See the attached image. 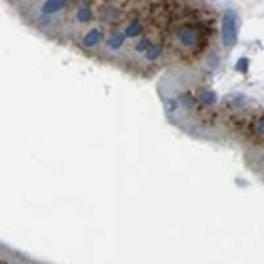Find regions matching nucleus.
<instances>
[{
  "mask_svg": "<svg viewBox=\"0 0 264 264\" xmlns=\"http://www.w3.org/2000/svg\"><path fill=\"white\" fill-rule=\"evenodd\" d=\"M125 34H127V38H140V34L144 32V26H142V21H129V24L125 26V30H123Z\"/></svg>",
  "mask_w": 264,
  "mask_h": 264,
  "instance_id": "nucleus-7",
  "label": "nucleus"
},
{
  "mask_svg": "<svg viewBox=\"0 0 264 264\" xmlns=\"http://www.w3.org/2000/svg\"><path fill=\"white\" fill-rule=\"evenodd\" d=\"M159 57H161V45H154V42H152V45L146 49L144 59H146V61H156Z\"/></svg>",
  "mask_w": 264,
  "mask_h": 264,
  "instance_id": "nucleus-10",
  "label": "nucleus"
},
{
  "mask_svg": "<svg viewBox=\"0 0 264 264\" xmlns=\"http://www.w3.org/2000/svg\"><path fill=\"white\" fill-rule=\"evenodd\" d=\"M150 45H152V40L148 38V36L135 38V40H133V51H135V53H142V55H144V53H146V49L150 47Z\"/></svg>",
  "mask_w": 264,
  "mask_h": 264,
  "instance_id": "nucleus-9",
  "label": "nucleus"
},
{
  "mask_svg": "<svg viewBox=\"0 0 264 264\" xmlns=\"http://www.w3.org/2000/svg\"><path fill=\"white\" fill-rule=\"evenodd\" d=\"M199 102H201V106H216L218 104V95L213 93L211 89H203L201 93H199Z\"/></svg>",
  "mask_w": 264,
  "mask_h": 264,
  "instance_id": "nucleus-8",
  "label": "nucleus"
},
{
  "mask_svg": "<svg viewBox=\"0 0 264 264\" xmlns=\"http://www.w3.org/2000/svg\"><path fill=\"white\" fill-rule=\"evenodd\" d=\"M199 40H201V34H199L195 26H182L176 32V42L184 49H195L199 45Z\"/></svg>",
  "mask_w": 264,
  "mask_h": 264,
  "instance_id": "nucleus-2",
  "label": "nucleus"
},
{
  "mask_svg": "<svg viewBox=\"0 0 264 264\" xmlns=\"http://www.w3.org/2000/svg\"><path fill=\"white\" fill-rule=\"evenodd\" d=\"M220 36H222L224 49H233L239 40V15L233 6H228L222 15V24H220Z\"/></svg>",
  "mask_w": 264,
  "mask_h": 264,
  "instance_id": "nucleus-1",
  "label": "nucleus"
},
{
  "mask_svg": "<svg viewBox=\"0 0 264 264\" xmlns=\"http://www.w3.org/2000/svg\"><path fill=\"white\" fill-rule=\"evenodd\" d=\"M66 6H68V0H42L38 6V13L53 17V15H59L61 11H66Z\"/></svg>",
  "mask_w": 264,
  "mask_h": 264,
  "instance_id": "nucleus-4",
  "label": "nucleus"
},
{
  "mask_svg": "<svg viewBox=\"0 0 264 264\" xmlns=\"http://www.w3.org/2000/svg\"><path fill=\"white\" fill-rule=\"evenodd\" d=\"M262 159H264V152H262Z\"/></svg>",
  "mask_w": 264,
  "mask_h": 264,
  "instance_id": "nucleus-13",
  "label": "nucleus"
},
{
  "mask_svg": "<svg viewBox=\"0 0 264 264\" xmlns=\"http://www.w3.org/2000/svg\"><path fill=\"white\" fill-rule=\"evenodd\" d=\"M247 68H249V59H247V57H241V59L237 61V70H239V72H247Z\"/></svg>",
  "mask_w": 264,
  "mask_h": 264,
  "instance_id": "nucleus-11",
  "label": "nucleus"
},
{
  "mask_svg": "<svg viewBox=\"0 0 264 264\" xmlns=\"http://www.w3.org/2000/svg\"><path fill=\"white\" fill-rule=\"evenodd\" d=\"M125 40H127V34L120 30V32H114L108 36V40H106V47L110 49V51H120V49L125 47Z\"/></svg>",
  "mask_w": 264,
  "mask_h": 264,
  "instance_id": "nucleus-6",
  "label": "nucleus"
},
{
  "mask_svg": "<svg viewBox=\"0 0 264 264\" xmlns=\"http://www.w3.org/2000/svg\"><path fill=\"white\" fill-rule=\"evenodd\" d=\"M81 47L85 49V51H95V49H99L104 45V32L102 28H89L87 32L81 36Z\"/></svg>",
  "mask_w": 264,
  "mask_h": 264,
  "instance_id": "nucleus-3",
  "label": "nucleus"
},
{
  "mask_svg": "<svg viewBox=\"0 0 264 264\" xmlns=\"http://www.w3.org/2000/svg\"><path fill=\"white\" fill-rule=\"evenodd\" d=\"M256 131H258V133L262 135V138H264V114H262V117H260L258 120H256Z\"/></svg>",
  "mask_w": 264,
  "mask_h": 264,
  "instance_id": "nucleus-12",
  "label": "nucleus"
},
{
  "mask_svg": "<svg viewBox=\"0 0 264 264\" xmlns=\"http://www.w3.org/2000/svg\"><path fill=\"white\" fill-rule=\"evenodd\" d=\"M72 19L76 21L78 26H85V24H89V21L93 19V11H91V6H87V4L76 6L74 13H72Z\"/></svg>",
  "mask_w": 264,
  "mask_h": 264,
  "instance_id": "nucleus-5",
  "label": "nucleus"
}]
</instances>
